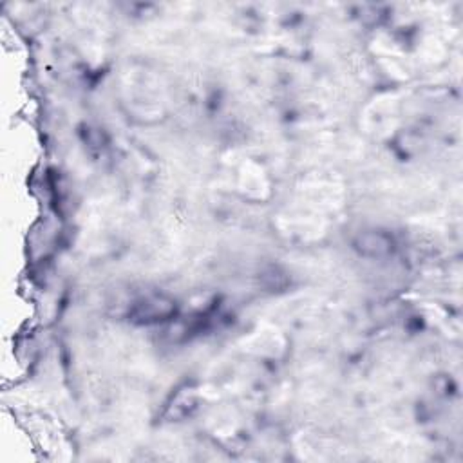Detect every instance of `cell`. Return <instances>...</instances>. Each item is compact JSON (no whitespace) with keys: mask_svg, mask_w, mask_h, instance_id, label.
Returning <instances> with one entry per match:
<instances>
[{"mask_svg":"<svg viewBox=\"0 0 463 463\" xmlns=\"http://www.w3.org/2000/svg\"><path fill=\"white\" fill-rule=\"evenodd\" d=\"M357 246L358 250L362 253H366V255L380 257L393 250V241H391L387 235L371 232V234H364L362 237L358 239Z\"/></svg>","mask_w":463,"mask_h":463,"instance_id":"6da1fadb","label":"cell"},{"mask_svg":"<svg viewBox=\"0 0 463 463\" xmlns=\"http://www.w3.org/2000/svg\"><path fill=\"white\" fill-rule=\"evenodd\" d=\"M172 310L170 303L165 301H147L138 308V317L140 319H145V321H154V319H160V317H167Z\"/></svg>","mask_w":463,"mask_h":463,"instance_id":"7a4b0ae2","label":"cell"}]
</instances>
